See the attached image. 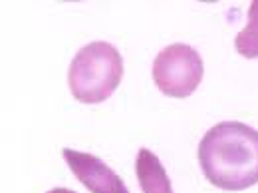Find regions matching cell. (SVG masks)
Listing matches in <instances>:
<instances>
[{"mask_svg": "<svg viewBox=\"0 0 258 193\" xmlns=\"http://www.w3.org/2000/svg\"><path fill=\"white\" fill-rule=\"evenodd\" d=\"M199 165L209 183L242 191L258 183V129L242 122H221L199 143Z\"/></svg>", "mask_w": 258, "mask_h": 193, "instance_id": "6da1fadb", "label": "cell"}, {"mask_svg": "<svg viewBox=\"0 0 258 193\" xmlns=\"http://www.w3.org/2000/svg\"><path fill=\"white\" fill-rule=\"evenodd\" d=\"M123 78V58L109 42H90L74 56L68 86L82 104H101L119 88Z\"/></svg>", "mask_w": 258, "mask_h": 193, "instance_id": "7a4b0ae2", "label": "cell"}, {"mask_svg": "<svg viewBox=\"0 0 258 193\" xmlns=\"http://www.w3.org/2000/svg\"><path fill=\"white\" fill-rule=\"evenodd\" d=\"M205 74L201 54L189 44H171L153 60V82L169 98H189Z\"/></svg>", "mask_w": 258, "mask_h": 193, "instance_id": "3957f363", "label": "cell"}, {"mask_svg": "<svg viewBox=\"0 0 258 193\" xmlns=\"http://www.w3.org/2000/svg\"><path fill=\"white\" fill-rule=\"evenodd\" d=\"M62 156L68 167L78 177V181L92 193H129L123 179L105 161H101L96 156L76 152L70 148L62 150Z\"/></svg>", "mask_w": 258, "mask_h": 193, "instance_id": "277c9868", "label": "cell"}, {"mask_svg": "<svg viewBox=\"0 0 258 193\" xmlns=\"http://www.w3.org/2000/svg\"><path fill=\"white\" fill-rule=\"evenodd\" d=\"M135 173L143 193H173L171 179L163 167L161 160L147 148H141L137 154Z\"/></svg>", "mask_w": 258, "mask_h": 193, "instance_id": "5b68a950", "label": "cell"}, {"mask_svg": "<svg viewBox=\"0 0 258 193\" xmlns=\"http://www.w3.org/2000/svg\"><path fill=\"white\" fill-rule=\"evenodd\" d=\"M234 48L240 56H244L248 60L258 58V0H254L248 8V22L236 34Z\"/></svg>", "mask_w": 258, "mask_h": 193, "instance_id": "8992f818", "label": "cell"}, {"mask_svg": "<svg viewBox=\"0 0 258 193\" xmlns=\"http://www.w3.org/2000/svg\"><path fill=\"white\" fill-rule=\"evenodd\" d=\"M46 193H76V191H72V189H68V187H54V189H50V191H46Z\"/></svg>", "mask_w": 258, "mask_h": 193, "instance_id": "52a82bcc", "label": "cell"}]
</instances>
